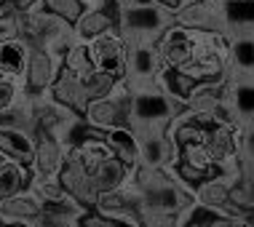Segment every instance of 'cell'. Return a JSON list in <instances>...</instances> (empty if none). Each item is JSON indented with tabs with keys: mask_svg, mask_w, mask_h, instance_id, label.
<instances>
[{
	"mask_svg": "<svg viewBox=\"0 0 254 227\" xmlns=\"http://www.w3.org/2000/svg\"><path fill=\"white\" fill-rule=\"evenodd\" d=\"M134 184L142 192V211H150V214L177 217L188 206H193V195L169 174V169L136 166L134 169Z\"/></svg>",
	"mask_w": 254,
	"mask_h": 227,
	"instance_id": "cell-1",
	"label": "cell"
},
{
	"mask_svg": "<svg viewBox=\"0 0 254 227\" xmlns=\"http://www.w3.org/2000/svg\"><path fill=\"white\" fill-rule=\"evenodd\" d=\"M22 40L32 51H46L57 57L62 64H64L67 51L78 43L75 27L46 8L22 11Z\"/></svg>",
	"mask_w": 254,
	"mask_h": 227,
	"instance_id": "cell-2",
	"label": "cell"
},
{
	"mask_svg": "<svg viewBox=\"0 0 254 227\" xmlns=\"http://www.w3.org/2000/svg\"><path fill=\"white\" fill-rule=\"evenodd\" d=\"M174 24V13L155 0H139L118 8V32L126 46H155L163 32Z\"/></svg>",
	"mask_w": 254,
	"mask_h": 227,
	"instance_id": "cell-3",
	"label": "cell"
},
{
	"mask_svg": "<svg viewBox=\"0 0 254 227\" xmlns=\"http://www.w3.org/2000/svg\"><path fill=\"white\" fill-rule=\"evenodd\" d=\"M115 83H118V78H113L107 72H99V70H94L88 75H75L62 67L57 83L51 86V96L57 102H62V105H67L70 110H75L78 115H83L86 107L94 99L107 96L115 88Z\"/></svg>",
	"mask_w": 254,
	"mask_h": 227,
	"instance_id": "cell-4",
	"label": "cell"
},
{
	"mask_svg": "<svg viewBox=\"0 0 254 227\" xmlns=\"http://www.w3.org/2000/svg\"><path fill=\"white\" fill-rule=\"evenodd\" d=\"M182 110L185 107H180L174 99H169L158 86L131 91V131L136 136L147 131H166Z\"/></svg>",
	"mask_w": 254,
	"mask_h": 227,
	"instance_id": "cell-5",
	"label": "cell"
},
{
	"mask_svg": "<svg viewBox=\"0 0 254 227\" xmlns=\"http://www.w3.org/2000/svg\"><path fill=\"white\" fill-rule=\"evenodd\" d=\"M83 120L97 131H110V128H131V88L126 80H118L115 88L102 99H94L86 107Z\"/></svg>",
	"mask_w": 254,
	"mask_h": 227,
	"instance_id": "cell-6",
	"label": "cell"
},
{
	"mask_svg": "<svg viewBox=\"0 0 254 227\" xmlns=\"http://www.w3.org/2000/svg\"><path fill=\"white\" fill-rule=\"evenodd\" d=\"M86 46H88V57L94 61V70L107 72L118 80L126 78L128 46H126V40L121 38L118 27L105 32V35H99L97 40H91V43H86Z\"/></svg>",
	"mask_w": 254,
	"mask_h": 227,
	"instance_id": "cell-7",
	"label": "cell"
},
{
	"mask_svg": "<svg viewBox=\"0 0 254 227\" xmlns=\"http://www.w3.org/2000/svg\"><path fill=\"white\" fill-rule=\"evenodd\" d=\"M163 67L161 51L155 46H131L128 48V61H126V86L131 91H142V88L155 86V78Z\"/></svg>",
	"mask_w": 254,
	"mask_h": 227,
	"instance_id": "cell-8",
	"label": "cell"
},
{
	"mask_svg": "<svg viewBox=\"0 0 254 227\" xmlns=\"http://www.w3.org/2000/svg\"><path fill=\"white\" fill-rule=\"evenodd\" d=\"M72 27H75L78 43H91V40H97L99 35H105V32L118 27V5H115V0H99L97 5L86 8L83 16H80Z\"/></svg>",
	"mask_w": 254,
	"mask_h": 227,
	"instance_id": "cell-9",
	"label": "cell"
},
{
	"mask_svg": "<svg viewBox=\"0 0 254 227\" xmlns=\"http://www.w3.org/2000/svg\"><path fill=\"white\" fill-rule=\"evenodd\" d=\"M67 161V147L59 139H54L49 134H38L35 142V158H32L30 169L32 176H43V179H57L64 169Z\"/></svg>",
	"mask_w": 254,
	"mask_h": 227,
	"instance_id": "cell-10",
	"label": "cell"
},
{
	"mask_svg": "<svg viewBox=\"0 0 254 227\" xmlns=\"http://www.w3.org/2000/svg\"><path fill=\"white\" fill-rule=\"evenodd\" d=\"M0 131H22L30 136H38L35 99H32L30 91H22L11 105L0 110Z\"/></svg>",
	"mask_w": 254,
	"mask_h": 227,
	"instance_id": "cell-11",
	"label": "cell"
},
{
	"mask_svg": "<svg viewBox=\"0 0 254 227\" xmlns=\"http://www.w3.org/2000/svg\"><path fill=\"white\" fill-rule=\"evenodd\" d=\"M13 222H43V201L32 187L0 201V225Z\"/></svg>",
	"mask_w": 254,
	"mask_h": 227,
	"instance_id": "cell-12",
	"label": "cell"
},
{
	"mask_svg": "<svg viewBox=\"0 0 254 227\" xmlns=\"http://www.w3.org/2000/svg\"><path fill=\"white\" fill-rule=\"evenodd\" d=\"M59 182L75 201H80L83 206H88V209L97 206V201H99L97 184H94V179L88 176V171L80 166L70 153H67V161H64V169H62V174H59Z\"/></svg>",
	"mask_w": 254,
	"mask_h": 227,
	"instance_id": "cell-13",
	"label": "cell"
},
{
	"mask_svg": "<svg viewBox=\"0 0 254 227\" xmlns=\"http://www.w3.org/2000/svg\"><path fill=\"white\" fill-rule=\"evenodd\" d=\"M174 22L182 27H190V30L225 32L222 13H219V0H195V3H188L182 11L174 13Z\"/></svg>",
	"mask_w": 254,
	"mask_h": 227,
	"instance_id": "cell-14",
	"label": "cell"
},
{
	"mask_svg": "<svg viewBox=\"0 0 254 227\" xmlns=\"http://www.w3.org/2000/svg\"><path fill=\"white\" fill-rule=\"evenodd\" d=\"M62 67H64V64H62L57 57H51V54L32 51L30 54V64H27V75H24V88L30 94L51 91V86L57 83Z\"/></svg>",
	"mask_w": 254,
	"mask_h": 227,
	"instance_id": "cell-15",
	"label": "cell"
},
{
	"mask_svg": "<svg viewBox=\"0 0 254 227\" xmlns=\"http://www.w3.org/2000/svg\"><path fill=\"white\" fill-rule=\"evenodd\" d=\"M155 86L161 88L169 99H174L180 107H188L190 105V96L195 94V88L201 86V80H195L193 75L180 70V67L163 64L161 72H158V78H155Z\"/></svg>",
	"mask_w": 254,
	"mask_h": 227,
	"instance_id": "cell-16",
	"label": "cell"
},
{
	"mask_svg": "<svg viewBox=\"0 0 254 227\" xmlns=\"http://www.w3.org/2000/svg\"><path fill=\"white\" fill-rule=\"evenodd\" d=\"M169 131V128H166ZM166 131H147L139 134V166L166 169L174 163V144Z\"/></svg>",
	"mask_w": 254,
	"mask_h": 227,
	"instance_id": "cell-17",
	"label": "cell"
},
{
	"mask_svg": "<svg viewBox=\"0 0 254 227\" xmlns=\"http://www.w3.org/2000/svg\"><path fill=\"white\" fill-rule=\"evenodd\" d=\"M225 35H254V0H219Z\"/></svg>",
	"mask_w": 254,
	"mask_h": 227,
	"instance_id": "cell-18",
	"label": "cell"
},
{
	"mask_svg": "<svg viewBox=\"0 0 254 227\" xmlns=\"http://www.w3.org/2000/svg\"><path fill=\"white\" fill-rule=\"evenodd\" d=\"M228 102L241 126L254 123V75H228Z\"/></svg>",
	"mask_w": 254,
	"mask_h": 227,
	"instance_id": "cell-19",
	"label": "cell"
},
{
	"mask_svg": "<svg viewBox=\"0 0 254 227\" xmlns=\"http://www.w3.org/2000/svg\"><path fill=\"white\" fill-rule=\"evenodd\" d=\"M30 54L32 48L24 43L22 38L8 40V43H0V72L11 80H22L27 75V64H30Z\"/></svg>",
	"mask_w": 254,
	"mask_h": 227,
	"instance_id": "cell-20",
	"label": "cell"
},
{
	"mask_svg": "<svg viewBox=\"0 0 254 227\" xmlns=\"http://www.w3.org/2000/svg\"><path fill=\"white\" fill-rule=\"evenodd\" d=\"M233 184H236V182H230V179H209V182H201L193 190V201L201 203V206H209V209H217V211L238 214V211L230 206V190H233Z\"/></svg>",
	"mask_w": 254,
	"mask_h": 227,
	"instance_id": "cell-21",
	"label": "cell"
},
{
	"mask_svg": "<svg viewBox=\"0 0 254 227\" xmlns=\"http://www.w3.org/2000/svg\"><path fill=\"white\" fill-rule=\"evenodd\" d=\"M105 142L110 144L115 158H121L128 169L139 166V136L131 128H110L105 131Z\"/></svg>",
	"mask_w": 254,
	"mask_h": 227,
	"instance_id": "cell-22",
	"label": "cell"
},
{
	"mask_svg": "<svg viewBox=\"0 0 254 227\" xmlns=\"http://www.w3.org/2000/svg\"><path fill=\"white\" fill-rule=\"evenodd\" d=\"M134 176V169H128L126 163L121 161V158H107L102 166L91 174V179H94V184H97V190H99V195L102 192H110V190H118V187H123L128 179Z\"/></svg>",
	"mask_w": 254,
	"mask_h": 227,
	"instance_id": "cell-23",
	"label": "cell"
},
{
	"mask_svg": "<svg viewBox=\"0 0 254 227\" xmlns=\"http://www.w3.org/2000/svg\"><path fill=\"white\" fill-rule=\"evenodd\" d=\"M228 75H254V35L230 38Z\"/></svg>",
	"mask_w": 254,
	"mask_h": 227,
	"instance_id": "cell-24",
	"label": "cell"
},
{
	"mask_svg": "<svg viewBox=\"0 0 254 227\" xmlns=\"http://www.w3.org/2000/svg\"><path fill=\"white\" fill-rule=\"evenodd\" d=\"M30 184H32V169L27 166V163L8 161L0 169V201H5V198L27 190Z\"/></svg>",
	"mask_w": 254,
	"mask_h": 227,
	"instance_id": "cell-25",
	"label": "cell"
},
{
	"mask_svg": "<svg viewBox=\"0 0 254 227\" xmlns=\"http://www.w3.org/2000/svg\"><path fill=\"white\" fill-rule=\"evenodd\" d=\"M22 38V11L13 5V0L0 3V43Z\"/></svg>",
	"mask_w": 254,
	"mask_h": 227,
	"instance_id": "cell-26",
	"label": "cell"
},
{
	"mask_svg": "<svg viewBox=\"0 0 254 227\" xmlns=\"http://www.w3.org/2000/svg\"><path fill=\"white\" fill-rule=\"evenodd\" d=\"M97 3H99V0H46L43 8L51 11V13H57V16H62L64 22L75 24L80 16H83L86 8H91V5H97Z\"/></svg>",
	"mask_w": 254,
	"mask_h": 227,
	"instance_id": "cell-27",
	"label": "cell"
},
{
	"mask_svg": "<svg viewBox=\"0 0 254 227\" xmlns=\"http://www.w3.org/2000/svg\"><path fill=\"white\" fill-rule=\"evenodd\" d=\"M64 70H70L75 75H88L94 72V61L88 57V46L86 43H75L64 57Z\"/></svg>",
	"mask_w": 254,
	"mask_h": 227,
	"instance_id": "cell-28",
	"label": "cell"
},
{
	"mask_svg": "<svg viewBox=\"0 0 254 227\" xmlns=\"http://www.w3.org/2000/svg\"><path fill=\"white\" fill-rule=\"evenodd\" d=\"M142 227H182V217H171V214H150L142 211Z\"/></svg>",
	"mask_w": 254,
	"mask_h": 227,
	"instance_id": "cell-29",
	"label": "cell"
},
{
	"mask_svg": "<svg viewBox=\"0 0 254 227\" xmlns=\"http://www.w3.org/2000/svg\"><path fill=\"white\" fill-rule=\"evenodd\" d=\"M241 163H254V123L241 126Z\"/></svg>",
	"mask_w": 254,
	"mask_h": 227,
	"instance_id": "cell-30",
	"label": "cell"
},
{
	"mask_svg": "<svg viewBox=\"0 0 254 227\" xmlns=\"http://www.w3.org/2000/svg\"><path fill=\"white\" fill-rule=\"evenodd\" d=\"M211 227H252V219L246 214H219Z\"/></svg>",
	"mask_w": 254,
	"mask_h": 227,
	"instance_id": "cell-31",
	"label": "cell"
},
{
	"mask_svg": "<svg viewBox=\"0 0 254 227\" xmlns=\"http://www.w3.org/2000/svg\"><path fill=\"white\" fill-rule=\"evenodd\" d=\"M158 5H163L166 11H171V13H177V11H182L188 3H193V0H155Z\"/></svg>",
	"mask_w": 254,
	"mask_h": 227,
	"instance_id": "cell-32",
	"label": "cell"
},
{
	"mask_svg": "<svg viewBox=\"0 0 254 227\" xmlns=\"http://www.w3.org/2000/svg\"><path fill=\"white\" fill-rule=\"evenodd\" d=\"M43 3L46 0H13V5L19 11H38V8H43Z\"/></svg>",
	"mask_w": 254,
	"mask_h": 227,
	"instance_id": "cell-33",
	"label": "cell"
},
{
	"mask_svg": "<svg viewBox=\"0 0 254 227\" xmlns=\"http://www.w3.org/2000/svg\"><path fill=\"white\" fill-rule=\"evenodd\" d=\"M0 227H43V222H13V225H0Z\"/></svg>",
	"mask_w": 254,
	"mask_h": 227,
	"instance_id": "cell-34",
	"label": "cell"
},
{
	"mask_svg": "<svg viewBox=\"0 0 254 227\" xmlns=\"http://www.w3.org/2000/svg\"><path fill=\"white\" fill-rule=\"evenodd\" d=\"M8 161H13V158H11L8 153H3V150H0V169H3V166H5V163H8Z\"/></svg>",
	"mask_w": 254,
	"mask_h": 227,
	"instance_id": "cell-35",
	"label": "cell"
},
{
	"mask_svg": "<svg viewBox=\"0 0 254 227\" xmlns=\"http://www.w3.org/2000/svg\"><path fill=\"white\" fill-rule=\"evenodd\" d=\"M128 3H139V0H115V5H118V8H121V5H128Z\"/></svg>",
	"mask_w": 254,
	"mask_h": 227,
	"instance_id": "cell-36",
	"label": "cell"
},
{
	"mask_svg": "<svg viewBox=\"0 0 254 227\" xmlns=\"http://www.w3.org/2000/svg\"><path fill=\"white\" fill-rule=\"evenodd\" d=\"M43 227H64V225H46V222H43ZM75 227H78V225H75Z\"/></svg>",
	"mask_w": 254,
	"mask_h": 227,
	"instance_id": "cell-37",
	"label": "cell"
},
{
	"mask_svg": "<svg viewBox=\"0 0 254 227\" xmlns=\"http://www.w3.org/2000/svg\"><path fill=\"white\" fill-rule=\"evenodd\" d=\"M3 80H5V75H3V72H0V83H3Z\"/></svg>",
	"mask_w": 254,
	"mask_h": 227,
	"instance_id": "cell-38",
	"label": "cell"
},
{
	"mask_svg": "<svg viewBox=\"0 0 254 227\" xmlns=\"http://www.w3.org/2000/svg\"><path fill=\"white\" fill-rule=\"evenodd\" d=\"M0 3H5V0H0Z\"/></svg>",
	"mask_w": 254,
	"mask_h": 227,
	"instance_id": "cell-39",
	"label": "cell"
},
{
	"mask_svg": "<svg viewBox=\"0 0 254 227\" xmlns=\"http://www.w3.org/2000/svg\"><path fill=\"white\" fill-rule=\"evenodd\" d=\"M193 3H195V0H193Z\"/></svg>",
	"mask_w": 254,
	"mask_h": 227,
	"instance_id": "cell-40",
	"label": "cell"
}]
</instances>
